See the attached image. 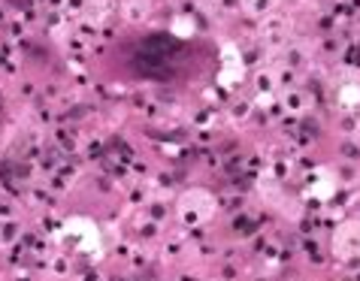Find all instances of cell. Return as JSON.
I'll return each instance as SVG.
<instances>
[{"mask_svg":"<svg viewBox=\"0 0 360 281\" xmlns=\"http://www.w3.org/2000/svg\"><path fill=\"white\" fill-rule=\"evenodd\" d=\"M179 52H182V48H176L173 39H167V37H148L136 48L134 70H136L139 76H146V79H169V76H173V70L179 67L176 64Z\"/></svg>","mask_w":360,"mask_h":281,"instance_id":"6da1fadb","label":"cell"}]
</instances>
